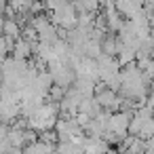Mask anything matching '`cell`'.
<instances>
[{
	"label": "cell",
	"mask_w": 154,
	"mask_h": 154,
	"mask_svg": "<svg viewBox=\"0 0 154 154\" xmlns=\"http://www.w3.org/2000/svg\"><path fill=\"white\" fill-rule=\"evenodd\" d=\"M36 38H38V42H45V45H55L57 40H59V28H55V26H47V28H42L40 32H36Z\"/></svg>",
	"instance_id": "obj_9"
},
{
	"label": "cell",
	"mask_w": 154,
	"mask_h": 154,
	"mask_svg": "<svg viewBox=\"0 0 154 154\" xmlns=\"http://www.w3.org/2000/svg\"><path fill=\"white\" fill-rule=\"evenodd\" d=\"M5 11H7V0H0V17L5 15Z\"/></svg>",
	"instance_id": "obj_15"
},
{
	"label": "cell",
	"mask_w": 154,
	"mask_h": 154,
	"mask_svg": "<svg viewBox=\"0 0 154 154\" xmlns=\"http://www.w3.org/2000/svg\"><path fill=\"white\" fill-rule=\"evenodd\" d=\"M112 5H114L118 15H125L127 19H133L141 11L143 0H112Z\"/></svg>",
	"instance_id": "obj_4"
},
{
	"label": "cell",
	"mask_w": 154,
	"mask_h": 154,
	"mask_svg": "<svg viewBox=\"0 0 154 154\" xmlns=\"http://www.w3.org/2000/svg\"><path fill=\"white\" fill-rule=\"evenodd\" d=\"M116 63L120 68L129 66V63H135V49L131 47H120V51L116 53Z\"/></svg>",
	"instance_id": "obj_11"
},
{
	"label": "cell",
	"mask_w": 154,
	"mask_h": 154,
	"mask_svg": "<svg viewBox=\"0 0 154 154\" xmlns=\"http://www.w3.org/2000/svg\"><path fill=\"white\" fill-rule=\"evenodd\" d=\"M7 5H9V9H11L15 15H23V13H28L32 0H7Z\"/></svg>",
	"instance_id": "obj_12"
},
{
	"label": "cell",
	"mask_w": 154,
	"mask_h": 154,
	"mask_svg": "<svg viewBox=\"0 0 154 154\" xmlns=\"http://www.w3.org/2000/svg\"><path fill=\"white\" fill-rule=\"evenodd\" d=\"M131 116H133V114H129V112H112L106 131H110V133H114V135H118V137H125V135H127V129H129Z\"/></svg>",
	"instance_id": "obj_2"
},
{
	"label": "cell",
	"mask_w": 154,
	"mask_h": 154,
	"mask_svg": "<svg viewBox=\"0 0 154 154\" xmlns=\"http://www.w3.org/2000/svg\"><path fill=\"white\" fill-rule=\"evenodd\" d=\"M93 99L97 101V106L101 110H108V112H118V103H120V95L110 91V89H101L99 93L93 95Z\"/></svg>",
	"instance_id": "obj_3"
},
{
	"label": "cell",
	"mask_w": 154,
	"mask_h": 154,
	"mask_svg": "<svg viewBox=\"0 0 154 154\" xmlns=\"http://www.w3.org/2000/svg\"><path fill=\"white\" fill-rule=\"evenodd\" d=\"M99 47H101V55H108V57H116V53L120 51V42H118V38H116V34H106L103 36V40L99 42Z\"/></svg>",
	"instance_id": "obj_7"
},
{
	"label": "cell",
	"mask_w": 154,
	"mask_h": 154,
	"mask_svg": "<svg viewBox=\"0 0 154 154\" xmlns=\"http://www.w3.org/2000/svg\"><path fill=\"white\" fill-rule=\"evenodd\" d=\"M57 118H59V108H57V103L45 101V103L28 118V129H32L36 135H38V133H45V131H53Z\"/></svg>",
	"instance_id": "obj_1"
},
{
	"label": "cell",
	"mask_w": 154,
	"mask_h": 154,
	"mask_svg": "<svg viewBox=\"0 0 154 154\" xmlns=\"http://www.w3.org/2000/svg\"><path fill=\"white\" fill-rule=\"evenodd\" d=\"M74 74H76V78L97 80V63H95V59L82 57V59L76 63V68H74Z\"/></svg>",
	"instance_id": "obj_5"
},
{
	"label": "cell",
	"mask_w": 154,
	"mask_h": 154,
	"mask_svg": "<svg viewBox=\"0 0 154 154\" xmlns=\"http://www.w3.org/2000/svg\"><path fill=\"white\" fill-rule=\"evenodd\" d=\"M32 55V45L26 42L23 38H17L15 45H13V51H11V57L13 59H21V61H28Z\"/></svg>",
	"instance_id": "obj_8"
},
{
	"label": "cell",
	"mask_w": 154,
	"mask_h": 154,
	"mask_svg": "<svg viewBox=\"0 0 154 154\" xmlns=\"http://www.w3.org/2000/svg\"><path fill=\"white\" fill-rule=\"evenodd\" d=\"M2 36H7V38H11V40H17L19 38V34H21V28L17 26V21L15 19H5L2 21Z\"/></svg>",
	"instance_id": "obj_10"
},
{
	"label": "cell",
	"mask_w": 154,
	"mask_h": 154,
	"mask_svg": "<svg viewBox=\"0 0 154 154\" xmlns=\"http://www.w3.org/2000/svg\"><path fill=\"white\" fill-rule=\"evenodd\" d=\"M63 95H66V89L51 85V89H49V93H47V101H51V103H59V101L63 99Z\"/></svg>",
	"instance_id": "obj_13"
},
{
	"label": "cell",
	"mask_w": 154,
	"mask_h": 154,
	"mask_svg": "<svg viewBox=\"0 0 154 154\" xmlns=\"http://www.w3.org/2000/svg\"><path fill=\"white\" fill-rule=\"evenodd\" d=\"M152 135H154V120L152 118H146L143 120V125H141V129H139V139H152Z\"/></svg>",
	"instance_id": "obj_14"
},
{
	"label": "cell",
	"mask_w": 154,
	"mask_h": 154,
	"mask_svg": "<svg viewBox=\"0 0 154 154\" xmlns=\"http://www.w3.org/2000/svg\"><path fill=\"white\" fill-rule=\"evenodd\" d=\"M82 154H116V150L110 148L103 139L87 137L85 139V146H82Z\"/></svg>",
	"instance_id": "obj_6"
}]
</instances>
